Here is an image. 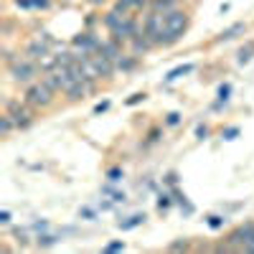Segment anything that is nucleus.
Here are the masks:
<instances>
[{
	"label": "nucleus",
	"mask_w": 254,
	"mask_h": 254,
	"mask_svg": "<svg viewBox=\"0 0 254 254\" xmlns=\"http://www.w3.org/2000/svg\"><path fill=\"white\" fill-rule=\"evenodd\" d=\"M107 107H110V99H104V102H99L97 107H94V115H102V112L107 110Z\"/></svg>",
	"instance_id": "obj_17"
},
{
	"label": "nucleus",
	"mask_w": 254,
	"mask_h": 254,
	"mask_svg": "<svg viewBox=\"0 0 254 254\" xmlns=\"http://www.w3.org/2000/svg\"><path fill=\"white\" fill-rule=\"evenodd\" d=\"M13 127H15V122H13V117L5 112L3 117H0V135H3V137H8V132L13 130Z\"/></svg>",
	"instance_id": "obj_10"
},
{
	"label": "nucleus",
	"mask_w": 254,
	"mask_h": 254,
	"mask_svg": "<svg viewBox=\"0 0 254 254\" xmlns=\"http://www.w3.org/2000/svg\"><path fill=\"white\" fill-rule=\"evenodd\" d=\"M36 74H38V64L31 59H18L10 66V79L15 84H28V81H33Z\"/></svg>",
	"instance_id": "obj_3"
},
{
	"label": "nucleus",
	"mask_w": 254,
	"mask_h": 254,
	"mask_svg": "<svg viewBox=\"0 0 254 254\" xmlns=\"http://www.w3.org/2000/svg\"><path fill=\"white\" fill-rule=\"evenodd\" d=\"M49 44H51V38L46 36L44 41H33V44H28V49H26V59H31V61H41L44 56H49Z\"/></svg>",
	"instance_id": "obj_4"
},
{
	"label": "nucleus",
	"mask_w": 254,
	"mask_h": 254,
	"mask_svg": "<svg viewBox=\"0 0 254 254\" xmlns=\"http://www.w3.org/2000/svg\"><path fill=\"white\" fill-rule=\"evenodd\" d=\"M188 23H190V18L188 13L183 10H171V13H165V46H171L176 44V41L183 38V33L188 31Z\"/></svg>",
	"instance_id": "obj_1"
},
{
	"label": "nucleus",
	"mask_w": 254,
	"mask_h": 254,
	"mask_svg": "<svg viewBox=\"0 0 254 254\" xmlns=\"http://www.w3.org/2000/svg\"><path fill=\"white\" fill-rule=\"evenodd\" d=\"M117 69H122V71H130L132 66H135V56H122L117 64H115Z\"/></svg>",
	"instance_id": "obj_12"
},
{
	"label": "nucleus",
	"mask_w": 254,
	"mask_h": 254,
	"mask_svg": "<svg viewBox=\"0 0 254 254\" xmlns=\"http://www.w3.org/2000/svg\"><path fill=\"white\" fill-rule=\"evenodd\" d=\"M244 31H247V23H244V20H239V23L224 28V31L216 36V41H231V38H237V36H239V33H244Z\"/></svg>",
	"instance_id": "obj_6"
},
{
	"label": "nucleus",
	"mask_w": 254,
	"mask_h": 254,
	"mask_svg": "<svg viewBox=\"0 0 254 254\" xmlns=\"http://www.w3.org/2000/svg\"><path fill=\"white\" fill-rule=\"evenodd\" d=\"M120 249H125V244H122V242H115V244H107V252H120Z\"/></svg>",
	"instance_id": "obj_19"
},
{
	"label": "nucleus",
	"mask_w": 254,
	"mask_h": 254,
	"mask_svg": "<svg viewBox=\"0 0 254 254\" xmlns=\"http://www.w3.org/2000/svg\"><path fill=\"white\" fill-rule=\"evenodd\" d=\"M15 5L18 8H46L49 5V0H15Z\"/></svg>",
	"instance_id": "obj_11"
},
{
	"label": "nucleus",
	"mask_w": 254,
	"mask_h": 254,
	"mask_svg": "<svg viewBox=\"0 0 254 254\" xmlns=\"http://www.w3.org/2000/svg\"><path fill=\"white\" fill-rule=\"evenodd\" d=\"M208 226H211V229H219V226H224V219H221V216H211V219H208Z\"/></svg>",
	"instance_id": "obj_16"
},
{
	"label": "nucleus",
	"mask_w": 254,
	"mask_h": 254,
	"mask_svg": "<svg viewBox=\"0 0 254 254\" xmlns=\"http://www.w3.org/2000/svg\"><path fill=\"white\" fill-rule=\"evenodd\" d=\"M234 135H237V127H231V130H226V132H224V137H226V140H234Z\"/></svg>",
	"instance_id": "obj_22"
},
{
	"label": "nucleus",
	"mask_w": 254,
	"mask_h": 254,
	"mask_svg": "<svg viewBox=\"0 0 254 254\" xmlns=\"http://www.w3.org/2000/svg\"><path fill=\"white\" fill-rule=\"evenodd\" d=\"M150 5V0H117L115 3V10L122 13V15H130L132 10H142Z\"/></svg>",
	"instance_id": "obj_5"
},
{
	"label": "nucleus",
	"mask_w": 254,
	"mask_h": 254,
	"mask_svg": "<svg viewBox=\"0 0 254 254\" xmlns=\"http://www.w3.org/2000/svg\"><path fill=\"white\" fill-rule=\"evenodd\" d=\"M171 206V196L168 193H160V198H158V208H168Z\"/></svg>",
	"instance_id": "obj_15"
},
{
	"label": "nucleus",
	"mask_w": 254,
	"mask_h": 254,
	"mask_svg": "<svg viewBox=\"0 0 254 254\" xmlns=\"http://www.w3.org/2000/svg\"><path fill=\"white\" fill-rule=\"evenodd\" d=\"M110 181H120V168H112L110 171Z\"/></svg>",
	"instance_id": "obj_21"
},
{
	"label": "nucleus",
	"mask_w": 254,
	"mask_h": 254,
	"mask_svg": "<svg viewBox=\"0 0 254 254\" xmlns=\"http://www.w3.org/2000/svg\"><path fill=\"white\" fill-rule=\"evenodd\" d=\"M178 120H181V115L178 112H171V115H168V120H165V125H178Z\"/></svg>",
	"instance_id": "obj_18"
},
{
	"label": "nucleus",
	"mask_w": 254,
	"mask_h": 254,
	"mask_svg": "<svg viewBox=\"0 0 254 254\" xmlns=\"http://www.w3.org/2000/svg\"><path fill=\"white\" fill-rule=\"evenodd\" d=\"M178 8V0H150V10L155 13H171Z\"/></svg>",
	"instance_id": "obj_7"
},
{
	"label": "nucleus",
	"mask_w": 254,
	"mask_h": 254,
	"mask_svg": "<svg viewBox=\"0 0 254 254\" xmlns=\"http://www.w3.org/2000/svg\"><path fill=\"white\" fill-rule=\"evenodd\" d=\"M252 56H254V38H252V41H247V44L242 46V51H239V64L252 61Z\"/></svg>",
	"instance_id": "obj_9"
},
{
	"label": "nucleus",
	"mask_w": 254,
	"mask_h": 254,
	"mask_svg": "<svg viewBox=\"0 0 254 254\" xmlns=\"http://www.w3.org/2000/svg\"><path fill=\"white\" fill-rule=\"evenodd\" d=\"M196 69V64H183V66H176L173 71H168V76H165V81H176V79H181V76H186V74H190Z\"/></svg>",
	"instance_id": "obj_8"
},
{
	"label": "nucleus",
	"mask_w": 254,
	"mask_h": 254,
	"mask_svg": "<svg viewBox=\"0 0 254 254\" xmlns=\"http://www.w3.org/2000/svg\"><path fill=\"white\" fill-rule=\"evenodd\" d=\"M0 224H10V214H8V211H3V214H0Z\"/></svg>",
	"instance_id": "obj_23"
},
{
	"label": "nucleus",
	"mask_w": 254,
	"mask_h": 254,
	"mask_svg": "<svg viewBox=\"0 0 254 254\" xmlns=\"http://www.w3.org/2000/svg\"><path fill=\"white\" fill-rule=\"evenodd\" d=\"M229 94H231V84H221V87H219V104L226 102ZM219 104H216V107H219Z\"/></svg>",
	"instance_id": "obj_14"
},
{
	"label": "nucleus",
	"mask_w": 254,
	"mask_h": 254,
	"mask_svg": "<svg viewBox=\"0 0 254 254\" xmlns=\"http://www.w3.org/2000/svg\"><path fill=\"white\" fill-rule=\"evenodd\" d=\"M51 99H54V92L46 87L44 81L31 84V87L26 89V94H23V102H26V104H31L33 110H38V107H49Z\"/></svg>",
	"instance_id": "obj_2"
},
{
	"label": "nucleus",
	"mask_w": 254,
	"mask_h": 254,
	"mask_svg": "<svg viewBox=\"0 0 254 254\" xmlns=\"http://www.w3.org/2000/svg\"><path fill=\"white\" fill-rule=\"evenodd\" d=\"M196 135H198V140H203V137L208 135V127H198V130H196Z\"/></svg>",
	"instance_id": "obj_20"
},
{
	"label": "nucleus",
	"mask_w": 254,
	"mask_h": 254,
	"mask_svg": "<svg viewBox=\"0 0 254 254\" xmlns=\"http://www.w3.org/2000/svg\"><path fill=\"white\" fill-rule=\"evenodd\" d=\"M142 221H145V216L137 214V216H130V221H120V229H135V226L142 224Z\"/></svg>",
	"instance_id": "obj_13"
},
{
	"label": "nucleus",
	"mask_w": 254,
	"mask_h": 254,
	"mask_svg": "<svg viewBox=\"0 0 254 254\" xmlns=\"http://www.w3.org/2000/svg\"><path fill=\"white\" fill-rule=\"evenodd\" d=\"M140 99H145V94H132V97H130V102H127V104H137Z\"/></svg>",
	"instance_id": "obj_24"
}]
</instances>
